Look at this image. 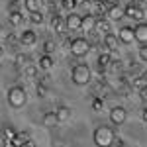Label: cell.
<instances>
[{
	"label": "cell",
	"instance_id": "4dcf8cb0",
	"mask_svg": "<svg viewBox=\"0 0 147 147\" xmlns=\"http://www.w3.org/2000/svg\"><path fill=\"white\" fill-rule=\"evenodd\" d=\"M139 59H141L143 63L147 61V45H141V47H139Z\"/></svg>",
	"mask_w": 147,
	"mask_h": 147
},
{
	"label": "cell",
	"instance_id": "ab89813d",
	"mask_svg": "<svg viewBox=\"0 0 147 147\" xmlns=\"http://www.w3.org/2000/svg\"><path fill=\"white\" fill-rule=\"evenodd\" d=\"M4 55V49H2V45H0V57Z\"/></svg>",
	"mask_w": 147,
	"mask_h": 147
},
{
	"label": "cell",
	"instance_id": "b9f144b4",
	"mask_svg": "<svg viewBox=\"0 0 147 147\" xmlns=\"http://www.w3.org/2000/svg\"><path fill=\"white\" fill-rule=\"evenodd\" d=\"M0 34H2V24H0Z\"/></svg>",
	"mask_w": 147,
	"mask_h": 147
},
{
	"label": "cell",
	"instance_id": "74e56055",
	"mask_svg": "<svg viewBox=\"0 0 147 147\" xmlns=\"http://www.w3.org/2000/svg\"><path fill=\"white\" fill-rule=\"evenodd\" d=\"M104 2H106V4H108V6H110V4H118V2H120V0H104Z\"/></svg>",
	"mask_w": 147,
	"mask_h": 147
},
{
	"label": "cell",
	"instance_id": "8992f818",
	"mask_svg": "<svg viewBox=\"0 0 147 147\" xmlns=\"http://www.w3.org/2000/svg\"><path fill=\"white\" fill-rule=\"evenodd\" d=\"M124 16L131 18V20H137V22H143L145 12L141 10L139 6H136V4H129V6H125V8H124Z\"/></svg>",
	"mask_w": 147,
	"mask_h": 147
},
{
	"label": "cell",
	"instance_id": "d6a6232c",
	"mask_svg": "<svg viewBox=\"0 0 147 147\" xmlns=\"http://www.w3.org/2000/svg\"><path fill=\"white\" fill-rule=\"evenodd\" d=\"M37 94H39V96H47V86L45 84H37Z\"/></svg>",
	"mask_w": 147,
	"mask_h": 147
},
{
	"label": "cell",
	"instance_id": "7bdbcfd3",
	"mask_svg": "<svg viewBox=\"0 0 147 147\" xmlns=\"http://www.w3.org/2000/svg\"><path fill=\"white\" fill-rule=\"evenodd\" d=\"M86 2H94V0H86Z\"/></svg>",
	"mask_w": 147,
	"mask_h": 147
},
{
	"label": "cell",
	"instance_id": "6da1fadb",
	"mask_svg": "<svg viewBox=\"0 0 147 147\" xmlns=\"http://www.w3.org/2000/svg\"><path fill=\"white\" fill-rule=\"evenodd\" d=\"M71 79H73V82L75 84H88L92 79V71L88 65H84V63H77L75 67L71 69Z\"/></svg>",
	"mask_w": 147,
	"mask_h": 147
},
{
	"label": "cell",
	"instance_id": "7a4b0ae2",
	"mask_svg": "<svg viewBox=\"0 0 147 147\" xmlns=\"http://www.w3.org/2000/svg\"><path fill=\"white\" fill-rule=\"evenodd\" d=\"M114 131L108 127V125H100L94 129V143L98 147H112V141H114Z\"/></svg>",
	"mask_w": 147,
	"mask_h": 147
},
{
	"label": "cell",
	"instance_id": "277c9868",
	"mask_svg": "<svg viewBox=\"0 0 147 147\" xmlns=\"http://www.w3.org/2000/svg\"><path fill=\"white\" fill-rule=\"evenodd\" d=\"M69 49H71V53L75 57H84L90 51V43H88V39H84V37H77V39H73V41L69 43Z\"/></svg>",
	"mask_w": 147,
	"mask_h": 147
},
{
	"label": "cell",
	"instance_id": "8fae6325",
	"mask_svg": "<svg viewBox=\"0 0 147 147\" xmlns=\"http://www.w3.org/2000/svg\"><path fill=\"white\" fill-rule=\"evenodd\" d=\"M37 41V35H35V32H32V30H26L22 35H20V43L26 47H32Z\"/></svg>",
	"mask_w": 147,
	"mask_h": 147
},
{
	"label": "cell",
	"instance_id": "f1b7e54d",
	"mask_svg": "<svg viewBox=\"0 0 147 147\" xmlns=\"http://www.w3.org/2000/svg\"><path fill=\"white\" fill-rule=\"evenodd\" d=\"M30 20L34 24H41L43 22V14L41 12H30Z\"/></svg>",
	"mask_w": 147,
	"mask_h": 147
},
{
	"label": "cell",
	"instance_id": "9c48e42d",
	"mask_svg": "<svg viewBox=\"0 0 147 147\" xmlns=\"http://www.w3.org/2000/svg\"><path fill=\"white\" fill-rule=\"evenodd\" d=\"M106 16H108V20L118 22V20L124 18V8H122L120 4H110V6L106 8Z\"/></svg>",
	"mask_w": 147,
	"mask_h": 147
},
{
	"label": "cell",
	"instance_id": "d6986e66",
	"mask_svg": "<svg viewBox=\"0 0 147 147\" xmlns=\"http://www.w3.org/2000/svg\"><path fill=\"white\" fill-rule=\"evenodd\" d=\"M51 28L55 30L57 34H61L63 30H65V20H63V16H53V20H51Z\"/></svg>",
	"mask_w": 147,
	"mask_h": 147
},
{
	"label": "cell",
	"instance_id": "ffe728a7",
	"mask_svg": "<svg viewBox=\"0 0 147 147\" xmlns=\"http://www.w3.org/2000/svg\"><path fill=\"white\" fill-rule=\"evenodd\" d=\"M8 20H10L12 26H22V22H24V14H22L20 10H12V12H10V16H8Z\"/></svg>",
	"mask_w": 147,
	"mask_h": 147
},
{
	"label": "cell",
	"instance_id": "5b68a950",
	"mask_svg": "<svg viewBox=\"0 0 147 147\" xmlns=\"http://www.w3.org/2000/svg\"><path fill=\"white\" fill-rule=\"evenodd\" d=\"M125 118H127V110H125L124 106H114L112 110H110V120L116 125H122L125 122Z\"/></svg>",
	"mask_w": 147,
	"mask_h": 147
},
{
	"label": "cell",
	"instance_id": "836d02e7",
	"mask_svg": "<svg viewBox=\"0 0 147 147\" xmlns=\"http://www.w3.org/2000/svg\"><path fill=\"white\" fill-rule=\"evenodd\" d=\"M51 145H53V147H63V145H65V141H63L61 137H53V141H51Z\"/></svg>",
	"mask_w": 147,
	"mask_h": 147
},
{
	"label": "cell",
	"instance_id": "ba28073f",
	"mask_svg": "<svg viewBox=\"0 0 147 147\" xmlns=\"http://www.w3.org/2000/svg\"><path fill=\"white\" fill-rule=\"evenodd\" d=\"M80 20H82V16L75 14V12H69V16L65 18V30H71V32L80 30Z\"/></svg>",
	"mask_w": 147,
	"mask_h": 147
},
{
	"label": "cell",
	"instance_id": "1f68e13d",
	"mask_svg": "<svg viewBox=\"0 0 147 147\" xmlns=\"http://www.w3.org/2000/svg\"><path fill=\"white\" fill-rule=\"evenodd\" d=\"M102 106H104V102H102L100 98H94V100H92V108H94V110H102Z\"/></svg>",
	"mask_w": 147,
	"mask_h": 147
},
{
	"label": "cell",
	"instance_id": "4fadbf2b",
	"mask_svg": "<svg viewBox=\"0 0 147 147\" xmlns=\"http://www.w3.org/2000/svg\"><path fill=\"white\" fill-rule=\"evenodd\" d=\"M94 24H96V18H94V16H82V20H80V30H84V32H94Z\"/></svg>",
	"mask_w": 147,
	"mask_h": 147
},
{
	"label": "cell",
	"instance_id": "5bb4252c",
	"mask_svg": "<svg viewBox=\"0 0 147 147\" xmlns=\"http://www.w3.org/2000/svg\"><path fill=\"white\" fill-rule=\"evenodd\" d=\"M94 32H100V34H110V22L104 20V18H96V24H94Z\"/></svg>",
	"mask_w": 147,
	"mask_h": 147
},
{
	"label": "cell",
	"instance_id": "2e32d148",
	"mask_svg": "<svg viewBox=\"0 0 147 147\" xmlns=\"http://www.w3.org/2000/svg\"><path fill=\"white\" fill-rule=\"evenodd\" d=\"M24 6H26L28 12H41L43 0H24Z\"/></svg>",
	"mask_w": 147,
	"mask_h": 147
},
{
	"label": "cell",
	"instance_id": "3957f363",
	"mask_svg": "<svg viewBox=\"0 0 147 147\" xmlns=\"http://www.w3.org/2000/svg\"><path fill=\"white\" fill-rule=\"evenodd\" d=\"M26 102H28V94L22 86H12L8 90V104L12 108H22L26 106Z\"/></svg>",
	"mask_w": 147,
	"mask_h": 147
},
{
	"label": "cell",
	"instance_id": "f35d334b",
	"mask_svg": "<svg viewBox=\"0 0 147 147\" xmlns=\"http://www.w3.org/2000/svg\"><path fill=\"white\" fill-rule=\"evenodd\" d=\"M141 120H143V122H147V112H145V110L141 112Z\"/></svg>",
	"mask_w": 147,
	"mask_h": 147
},
{
	"label": "cell",
	"instance_id": "4316f807",
	"mask_svg": "<svg viewBox=\"0 0 147 147\" xmlns=\"http://www.w3.org/2000/svg\"><path fill=\"white\" fill-rule=\"evenodd\" d=\"M61 4H63V8H65L67 12H73L75 8H77V4H79V0H63Z\"/></svg>",
	"mask_w": 147,
	"mask_h": 147
},
{
	"label": "cell",
	"instance_id": "60d3db41",
	"mask_svg": "<svg viewBox=\"0 0 147 147\" xmlns=\"http://www.w3.org/2000/svg\"><path fill=\"white\" fill-rule=\"evenodd\" d=\"M136 2H139V4H143V2H145V0H136Z\"/></svg>",
	"mask_w": 147,
	"mask_h": 147
},
{
	"label": "cell",
	"instance_id": "8d00e7d4",
	"mask_svg": "<svg viewBox=\"0 0 147 147\" xmlns=\"http://www.w3.org/2000/svg\"><path fill=\"white\" fill-rule=\"evenodd\" d=\"M139 98H141L143 102L147 100V92H145V88H141V92H139Z\"/></svg>",
	"mask_w": 147,
	"mask_h": 147
},
{
	"label": "cell",
	"instance_id": "30bf717a",
	"mask_svg": "<svg viewBox=\"0 0 147 147\" xmlns=\"http://www.w3.org/2000/svg\"><path fill=\"white\" fill-rule=\"evenodd\" d=\"M118 41H122V43H134V28H129V26H124V28H120V32H118Z\"/></svg>",
	"mask_w": 147,
	"mask_h": 147
},
{
	"label": "cell",
	"instance_id": "f546056e",
	"mask_svg": "<svg viewBox=\"0 0 147 147\" xmlns=\"http://www.w3.org/2000/svg\"><path fill=\"white\" fill-rule=\"evenodd\" d=\"M145 84H147V77H145V75H141V77L136 80V86H139V88H145Z\"/></svg>",
	"mask_w": 147,
	"mask_h": 147
},
{
	"label": "cell",
	"instance_id": "ac0fdd59",
	"mask_svg": "<svg viewBox=\"0 0 147 147\" xmlns=\"http://www.w3.org/2000/svg\"><path fill=\"white\" fill-rule=\"evenodd\" d=\"M57 124H59V120H57L55 112H45L43 114V125H47V127H55Z\"/></svg>",
	"mask_w": 147,
	"mask_h": 147
},
{
	"label": "cell",
	"instance_id": "83f0119b",
	"mask_svg": "<svg viewBox=\"0 0 147 147\" xmlns=\"http://www.w3.org/2000/svg\"><path fill=\"white\" fill-rule=\"evenodd\" d=\"M53 51H55V43H53L51 39H47L45 43H43V53H45V55H51Z\"/></svg>",
	"mask_w": 147,
	"mask_h": 147
},
{
	"label": "cell",
	"instance_id": "7c38bea8",
	"mask_svg": "<svg viewBox=\"0 0 147 147\" xmlns=\"http://www.w3.org/2000/svg\"><path fill=\"white\" fill-rule=\"evenodd\" d=\"M92 4V14L90 16H100V14H106V8H108V4L104 2V0H94V2H90Z\"/></svg>",
	"mask_w": 147,
	"mask_h": 147
},
{
	"label": "cell",
	"instance_id": "d4e9b609",
	"mask_svg": "<svg viewBox=\"0 0 147 147\" xmlns=\"http://www.w3.org/2000/svg\"><path fill=\"white\" fill-rule=\"evenodd\" d=\"M110 61H112L110 53H102V55L98 57V67H100V69H106L108 65H110Z\"/></svg>",
	"mask_w": 147,
	"mask_h": 147
},
{
	"label": "cell",
	"instance_id": "9a60e30c",
	"mask_svg": "<svg viewBox=\"0 0 147 147\" xmlns=\"http://www.w3.org/2000/svg\"><path fill=\"white\" fill-rule=\"evenodd\" d=\"M55 114H57V120H59V122H67V120H71V116H73V112H71L69 106H59L55 110Z\"/></svg>",
	"mask_w": 147,
	"mask_h": 147
},
{
	"label": "cell",
	"instance_id": "e0dca14e",
	"mask_svg": "<svg viewBox=\"0 0 147 147\" xmlns=\"http://www.w3.org/2000/svg\"><path fill=\"white\" fill-rule=\"evenodd\" d=\"M104 45L108 47L110 51H116L118 45H120V41H118V37H116L114 34H106L104 35Z\"/></svg>",
	"mask_w": 147,
	"mask_h": 147
},
{
	"label": "cell",
	"instance_id": "e575fe53",
	"mask_svg": "<svg viewBox=\"0 0 147 147\" xmlns=\"http://www.w3.org/2000/svg\"><path fill=\"white\" fill-rule=\"evenodd\" d=\"M112 145L114 147H124V139H122V137H114Z\"/></svg>",
	"mask_w": 147,
	"mask_h": 147
},
{
	"label": "cell",
	"instance_id": "52a82bcc",
	"mask_svg": "<svg viewBox=\"0 0 147 147\" xmlns=\"http://www.w3.org/2000/svg\"><path fill=\"white\" fill-rule=\"evenodd\" d=\"M134 41H139L141 45H147V24L139 22L134 28Z\"/></svg>",
	"mask_w": 147,
	"mask_h": 147
},
{
	"label": "cell",
	"instance_id": "484cf974",
	"mask_svg": "<svg viewBox=\"0 0 147 147\" xmlns=\"http://www.w3.org/2000/svg\"><path fill=\"white\" fill-rule=\"evenodd\" d=\"M24 75H26V77H30V79H35V77H37V67H34V65L24 67Z\"/></svg>",
	"mask_w": 147,
	"mask_h": 147
},
{
	"label": "cell",
	"instance_id": "d590c367",
	"mask_svg": "<svg viewBox=\"0 0 147 147\" xmlns=\"http://www.w3.org/2000/svg\"><path fill=\"white\" fill-rule=\"evenodd\" d=\"M4 147H18L12 139H4Z\"/></svg>",
	"mask_w": 147,
	"mask_h": 147
},
{
	"label": "cell",
	"instance_id": "603a6c76",
	"mask_svg": "<svg viewBox=\"0 0 147 147\" xmlns=\"http://www.w3.org/2000/svg\"><path fill=\"white\" fill-rule=\"evenodd\" d=\"M0 136H2V139H14V136H16V129H14L12 125H4V127L0 129Z\"/></svg>",
	"mask_w": 147,
	"mask_h": 147
},
{
	"label": "cell",
	"instance_id": "44dd1931",
	"mask_svg": "<svg viewBox=\"0 0 147 147\" xmlns=\"http://www.w3.org/2000/svg\"><path fill=\"white\" fill-rule=\"evenodd\" d=\"M12 141H14L18 147H22L26 141H30V134H26V131H16V136H14Z\"/></svg>",
	"mask_w": 147,
	"mask_h": 147
},
{
	"label": "cell",
	"instance_id": "7402d4cb",
	"mask_svg": "<svg viewBox=\"0 0 147 147\" xmlns=\"http://www.w3.org/2000/svg\"><path fill=\"white\" fill-rule=\"evenodd\" d=\"M53 67V59H51V55H45V53H43V55L39 57V69H51Z\"/></svg>",
	"mask_w": 147,
	"mask_h": 147
},
{
	"label": "cell",
	"instance_id": "cb8c5ba5",
	"mask_svg": "<svg viewBox=\"0 0 147 147\" xmlns=\"http://www.w3.org/2000/svg\"><path fill=\"white\" fill-rule=\"evenodd\" d=\"M16 65L18 67H28V65H32V59L28 55H22L20 53V55H16Z\"/></svg>",
	"mask_w": 147,
	"mask_h": 147
}]
</instances>
